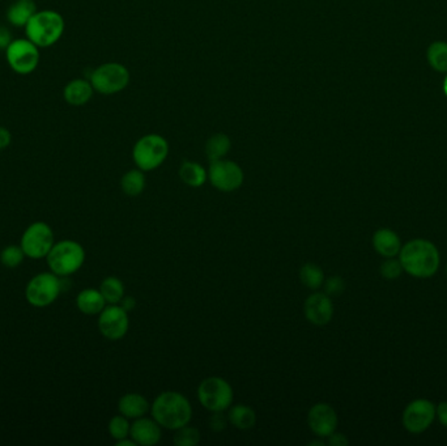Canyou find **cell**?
I'll return each mask as SVG.
<instances>
[{
    "label": "cell",
    "instance_id": "cell-43",
    "mask_svg": "<svg viewBox=\"0 0 447 446\" xmlns=\"http://www.w3.org/2000/svg\"><path fill=\"white\" fill-rule=\"evenodd\" d=\"M446 273H447V267H446Z\"/></svg>",
    "mask_w": 447,
    "mask_h": 446
},
{
    "label": "cell",
    "instance_id": "cell-23",
    "mask_svg": "<svg viewBox=\"0 0 447 446\" xmlns=\"http://www.w3.org/2000/svg\"><path fill=\"white\" fill-rule=\"evenodd\" d=\"M180 178L190 187H200L208 180V172L194 161H183L180 168Z\"/></svg>",
    "mask_w": 447,
    "mask_h": 446
},
{
    "label": "cell",
    "instance_id": "cell-27",
    "mask_svg": "<svg viewBox=\"0 0 447 446\" xmlns=\"http://www.w3.org/2000/svg\"><path fill=\"white\" fill-rule=\"evenodd\" d=\"M324 279L322 268L315 263H307L299 270V281L309 290H319L323 287Z\"/></svg>",
    "mask_w": 447,
    "mask_h": 446
},
{
    "label": "cell",
    "instance_id": "cell-21",
    "mask_svg": "<svg viewBox=\"0 0 447 446\" xmlns=\"http://www.w3.org/2000/svg\"><path fill=\"white\" fill-rule=\"evenodd\" d=\"M76 305L82 313L87 315H96L105 309L106 301L99 290L87 288L77 295Z\"/></svg>",
    "mask_w": 447,
    "mask_h": 446
},
{
    "label": "cell",
    "instance_id": "cell-42",
    "mask_svg": "<svg viewBox=\"0 0 447 446\" xmlns=\"http://www.w3.org/2000/svg\"><path fill=\"white\" fill-rule=\"evenodd\" d=\"M443 91H445V94L447 96V76L446 79H445V82H443Z\"/></svg>",
    "mask_w": 447,
    "mask_h": 446
},
{
    "label": "cell",
    "instance_id": "cell-3",
    "mask_svg": "<svg viewBox=\"0 0 447 446\" xmlns=\"http://www.w3.org/2000/svg\"><path fill=\"white\" fill-rule=\"evenodd\" d=\"M66 23L63 16L53 9L37 11L29 23L25 25L26 38L35 43L40 49H46L62 38Z\"/></svg>",
    "mask_w": 447,
    "mask_h": 446
},
{
    "label": "cell",
    "instance_id": "cell-17",
    "mask_svg": "<svg viewBox=\"0 0 447 446\" xmlns=\"http://www.w3.org/2000/svg\"><path fill=\"white\" fill-rule=\"evenodd\" d=\"M93 87L89 80L74 79L66 84L63 89V99L71 107H84L93 97Z\"/></svg>",
    "mask_w": 447,
    "mask_h": 446
},
{
    "label": "cell",
    "instance_id": "cell-15",
    "mask_svg": "<svg viewBox=\"0 0 447 446\" xmlns=\"http://www.w3.org/2000/svg\"><path fill=\"white\" fill-rule=\"evenodd\" d=\"M304 314L307 322L314 326H324L331 322L333 317V304L329 295L324 292H314L305 300Z\"/></svg>",
    "mask_w": 447,
    "mask_h": 446
},
{
    "label": "cell",
    "instance_id": "cell-16",
    "mask_svg": "<svg viewBox=\"0 0 447 446\" xmlns=\"http://www.w3.org/2000/svg\"><path fill=\"white\" fill-rule=\"evenodd\" d=\"M130 436L136 442V445H156L162 436L161 425L155 419L143 416L139 419H135V422L131 424Z\"/></svg>",
    "mask_w": 447,
    "mask_h": 446
},
{
    "label": "cell",
    "instance_id": "cell-40",
    "mask_svg": "<svg viewBox=\"0 0 447 446\" xmlns=\"http://www.w3.org/2000/svg\"><path fill=\"white\" fill-rule=\"evenodd\" d=\"M116 446H136V442L133 441V438L130 440L128 437L122 438V440H118L116 442Z\"/></svg>",
    "mask_w": 447,
    "mask_h": 446
},
{
    "label": "cell",
    "instance_id": "cell-10",
    "mask_svg": "<svg viewBox=\"0 0 447 446\" xmlns=\"http://www.w3.org/2000/svg\"><path fill=\"white\" fill-rule=\"evenodd\" d=\"M20 246L24 250L25 256L32 259L46 258L54 246V232L49 224L43 222L31 224L23 233Z\"/></svg>",
    "mask_w": 447,
    "mask_h": 446
},
{
    "label": "cell",
    "instance_id": "cell-14",
    "mask_svg": "<svg viewBox=\"0 0 447 446\" xmlns=\"http://www.w3.org/2000/svg\"><path fill=\"white\" fill-rule=\"evenodd\" d=\"M338 413L329 403H316L307 413V425L318 437H329L338 428Z\"/></svg>",
    "mask_w": 447,
    "mask_h": 446
},
{
    "label": "cell",
    "instance_id": "cell-25",
    "mask_svg": "<svg viewBox=\"0 0 447 446\" xmlns=\"http://www.w3.org/2000/svg\"><path fill=\"white\" fill-rule=\"evenodd\" d=\"M121 187L127 197H139L145 189V177L140 169H133L124 173L121 180Z\"/></svg>",
    "mask_w": 447,
    "mask_h": 446
},
{
    "label": "cell",
    "instance_id": "cell-6",
    "mask_svg": "<svg viewBox=\"0 0 447 446\" xmlns=\"http://www.w3.org/2000/svg\"><path fill=\"white\" fill-rule=\"evenodd\" d=\"M233 388L221 377H208L202 381L198 388L200 405L211 413H224L233 403Z\"/></svg>",
    "mask_w": 447,
    "mask_h": 446
},
{
    "label": "cell",
    "instance_id": "cell-9",
    "mask_svg": "<svg viewBox=\"0 0 447 446\" xmlns=\"http://www.w3.org/2000/svg\"><path fill=\"white\" fill-rule=\"evenodd\" d=\"M62 292V283L54 273H41L33 276L25 288V298L35 308L49 306Z\"/></svg>",
    "mask_w": 447,
    "mask_h": 446
},
{
    "label": "cell",
    "instance_id": "cell-22",
    "mask_svg": "<svg viewBox=\"0 0 447 446\" xmlns=\"http://www.w3.org/2000/svg\"><path fill=\"white\" fill-rule=\"evenodd\" d=\"M228 420L237 430H248L254 428L257 423V413L246 405H236L231 407Z\"/></svg>",
    "mask_w": 447,
    "mask_h": 446
},
{
    "label": "cell",
    "instance_id": "cell-7",
    "mask_svg": "<svg viewBox=\"0 0 447 446\" xmlns=\"http://www.w3.org/2000/svg\"><path fill=\"white\" fill-rule=\"evenodd\" d=\"M93 89L101 94H116L130 83V72L121 63H105L97 67L89 77Z\"/></svg>",
    "mask_w": 447,
    "mask_h": 446
},
{
    "label": "cell",
    "instance_id": "cell-1",
    "mask_svg": "<svg viewBox=\"0 0 447 446\" xmlns=\"http://www.w3.org/2000/svg\"><path fill=\"white\" fill-rule=\"evenodd\" d=\"M399 261L403 271L420 279L433 276L438 271L441 263L438 249L433 242L424 239L409 241L402 246Z\"/></svg>",
    "mask_w": 447,
    "mask_h": 446
},
{
    "label": "cell",
    "instance_id": "cell-28",
    "mask_svg": "<svg viewBox=\"0 0 447 446\" xmlns=\"http://www.w3.org/2000/svg\"><path fill=\"white\" fill-rule=\"evenodd\" d=\"M428 60L438 72H447V43L434 42L428 49Z\"/></svg>",
    "mask_w": 447,
    "mask_h": 446
},
{
    "label": "cell",
    "instance_id": "cell-18",
    "mask_svg": "<svg viewBox=\"0 0 447 446\" xmlns=\"http://www.w3.org/2000/svg\"><path fill=\"white\" fill-rule=\"evenodd\" d=\"M372 248L385 258H395L400 253L402 242L397 232L381 228L372 236Z\"/></svg>",
    "mask_w": 447,
    "mask_h": 446
},
{
    "label": "cell",
    "instance_id": "cell-8",
    "mask_svg": "<svg viewBox=\"0 0 447 446\" xmlns=\"http://www.w3.org/2000/svg\"><path fill=\"white\" fill-rule=\"evenodd\" d=\"M6 59L13 72L29 75L37 70L41 60L40 48L29 38H18L11 42L6 49Z\"/></svg>",
    "mask_w": 447,
    "mask_h": 446
},
{
    "label": "cell",
    "instance_id": "cell-20",
    "mask_svg": "<svg viewBox=\"0 0 447 446\" xmlns=\"http://www.w3.org/2000/svg\"><path fill=\"white\" fill-rule=\"evenodd\" d=\"M118 410L128 419H139L148 413L150 405L141 394L130 393L119 399Z\"/></svg>",
    "mask_w": 447,
    "mask_h": 446
},
{
    "label": "cell",
    "instance_id": "cell-24",
    "mask_svg": "<svg viewBox=\"0 0 447 446\" xmlns=\"http://www.w3.org/2000/svg\"><path fill=\"white\" fill-rule=\"evenodd\" d=\"M232 148V141L225 134H216L206 143V155L209 161L221 160L229 153Z\"/></svg>",
    "mask_w": 447,
    "mask_h": 446
},
{
    "label": "cell",
    "instance_id": "cell-30",
    "mask_svg": "<svg viewBox=\"0 0 447 446\" xmlns=\"http://www.w3.org/2000/svg\"><path fill=\"white\" fill-rule=\"evenodd\" d=\"M173 442L177 446H197L200 442V432L187 424L175 430Z\"/></svg>",
    "mask_w": 447,
    "mask_h": 446
},
{
    "label": "cell",
    "instance_id": "cell-36",
    "mask_svg": "<svg viewBox=\"0 0 447 446\" xmlns=\"http://www.w3.org/2000/svg\"><path fill=\"white\" fill-rule=\"evenodd\" d=\"M329 440H327V444L331 446H346L349 444V441H348V438L346 437V435H343V433H336V430L329 436Z\"/></svg>",
    "mask_w": 447,
    "mask_h": 446
},
{
    "label": "cell",
    "instance_id": "cell-31",
    "mask_svg": "<svg viewBox=\"0 0 447 446\" xmlns=\"http://www.w3.org/2000/svg\"><path fill=\"white\" fill-rule=\"evenodd\" d=\"M130 430H131V424L128 422V418H126L122 413L111 418V420L109 422V433L116 441L128 437Z\"/></svg>",
    "mask_w": 447,
    "mask_h": 446
},
{
    "label": "cell",
    "instance_id": "cell-44",
    "mask_svg": "<svg viewBox=\"0 0 447 446\" xmlns=\"http://www.w3.org/2000/svg\"><path fill=\"white\" fill-rule=\"evenodd\" d=\"M0 1H1V0H0Z\"/></svg>",
    "mask_w": 447,
    "mask_h": 446
},
{
    "label": "cell",
    "instance_id": "cell-2",
    "mask_svg": "<svg viewBox=\"0 0 447 446\" xmlns=\"http://www.w3.org/2000/svg\"><path fill=\"white\" fill-rule=\"evenodd\" d=\"M152 416L161 428L177 430L187 425L192 419L189 399L178 391H164L150 406Z\"/></svg>",
    "mask_w": 447,
    "mask_h": 446
},
{
    "label": "cell",
    "instance_id": "cell-38",
    "mask_svg": "<svg viewBox=\"0 0 447 446\" xmlns=\"http://www.w3.org/2000/svg\"><path fill=\"white\" fill-rule=\"evenodd\" d=\"M436 416L438 418L439 423L447 428V402H441L436 407Z\"/></svg>",
    "mask_w": 447,
    "mask_h": 446
},
{
    "label": "cell",
    "instance_id": "cell-33",
    "mask_svg": "<svg viewBox=\"0 0 447 446\" xmlns=\"http://www.w3.org/2000/svg\"><path fill=\"white\" fill-rule=\"evenodd\" d=\"M323 288L326 295H329L330 298H336L346 290V283L341 276L335 275V276H330L329 279H324Z\"/></svg>",
    "mask_w": 447,
    "mask_h": 446
},
{
    "label": "cell",
    "instance_id": "cell-19",
    "mask_svg": "<svg viewBox=\"0 0 447 446\" xmlns=\"http://www.w3.org/2000/svg\"><path fill=\"white\" fill-rule=\"evenodd\" d=\"M37 11L34 0H15L7 9L6 18L9 24L16 28H25Z\"/></svg>",
    "mask_w": 447,
    "mask_h": 446
},
{
    "label": "cell",
    "instance_id": "cell-34",
    "mask_svg": "<svg viewBox=\"0 0 447 446\" xmlns=\"http://www.w3.org/2000/svg\"><path fill=\"white\" fill-rule=\"evenodd\" d=\"M214 415L209 419V427L214 432H221L226 428L228 424V418L224 416L223 413H212Z\"/></svg>",
    "mask_w": 447,
    "mask_h": 446
},
{
    "label": "cell",
    "instance_id": "cell-12",
    "mask_svg": "<svg viewBox=\"0 0 447 446\" xmlns=\"http://www.w3.org/2000/svg\"><path fill=\"white\" fill-rule=\"evenodd\" d=\"M436 419V406L428 399H414L403 413V425L408 432L419 435L431 427Z\"/></svg>",
    "mask_w": 447,
    "mask_h": 446
},
{
    "label": "cell",
    "instance_id": "cell-32",
    "mask_svg": "<svg viewBox=\"0 0 447 446\" xmlns=\"http://www.w3.org/2000/svg\"><path fill=\"white\" fill-rule=\"evenodd\" d=\"M403 273V267L399 259L389 258L381 265V275L386 281H395Z\"/></svg>",
    "mask_w": 447,
    "mask_h": 446
},
{
    "label": "cell",
    "instance_id": "cell-41",
    "mask_svg": "<svg viewBox=\"0 0 447 446\" xmlns=\"http://www.w3.org/2000/svg\"><path fill=\"white\" fill-rule=\"evenodd\" d=\"M310 445L311 446H323L324 445V442H322V441H318V440H315V441H311V442H310Z\"/></svg>",
    "mask_w": 447,
    "mask_h": 446
},
{
    "label": "cell",
    "instance_id": "cell-13",
    "mask_svg": "<svg viewBox=\"0 0 447 446\" xmlns=\"http://www.w3.org/2000/svg\"><path fill=\"white\" fill-rule=\"evenodd\" d=\"M130 327L128 313L119 305L105 306L99 313V332L109 340H119L127 334Z\"/></svg>",
    "mask_w": 447,
    "mask_h": 446
},
{
    "label": "cell",
    "instance_id": "cell-5",
    "mask_svg": "<svg viewBox=\"0 0 447 446\" xmlns=\"http://www.w3.org/2000/svg\"><path fill=\"white\" fill-rule=\"evenodd\" d=\"M169 144L161 135L149 134L133 146V157L136 166L143 172L158 169L167 157Z\"/></svg>",
    "mask_w": 447,
    "mask_h": 446
},
{
    "label": "cell",
    "instance_id": "cell-37",
    "mask_svg": "<svg viewBox=\"0 0 447 446\" xmlns=\"http://www.w3.org/2000/svg\"><path fill=\"white\" fill-rule=\"evenodd\" d=\"M12 141V134L7 127L0 126V151L9 148V144Z\"/></svg>",
    "mask_w": 447,
    "mask_h": 446
},
{
    "label": "cell",
    "instance_id": "cell-11",
    "mask_svg": "<svg viewBox=\"0 0 447 446\" xmlns=\"http://www.w3.org/2000/svg\"><path fill=\"white\" fill-rule=\"evenodd\" d=\"M208 180L217 190L232 192L238 190L242 186L245 174L238 164L231 160L221 158L211 161L208 169Z\"/></svg>",
    "mask_w": 447,
    "mask_h": 446
},
{
    "label": "cell",
    "instance_id": "cell-35",
    "mask_svg": "<svg viewBox=\"0 0 447 446\" xmlns=\"http://www.w3.org/2000/svg\"><path fill=\"white\" fill-rule=\"evenodd\" d=\"M13 41L12 38V34L7 26L4 25H0V50H4L9 48L11 45V42Z\"/></svg>",
    "mask_w": 447,
    "mask_h": 446
},
{
    "label": "cell",
    "instance_id": "cell-29",
    "mask_svg": "<svg viewBox=\"0 0 447 446\" xmlns=\"http://www.w3.org/2000/svg\"><path fill=\"white\" fill-rule=\"evenodd\" d=\"M25 253L21 246L9 245L1 250L0 253V262L7 268H16L24 261Z\"/></svg>",
    "mask_w": 447,
    "mask_h": 446
},
{
    "label": "cell",
    "instance_id": "cell-39",
    "mask_svg": "<svg viewBox=\"0 0 447 446\" xmlns=\"http://www.w3.org/2000/svg\"><path fill=\"white\" fill-rule=\"evenodd\" d=\"M118 305L121 306L127 313H130L136 308V300L133 296H124Z\"/></svg>",
    "mask_w": 447,
    "mask_h": 446
},
{
    "label": "cell",
    "instance_id": "cell-4",
    "mask_svg": "<svg viewBox=\"0 0 447 446\" xmlns=\"http://www.w3.org/2000/svg\"><path fill=\"white\" fill-rule=\"evenodd\" d=\"M46 261L51 273L58 276H68L82 268L85 262V250L76 241H60L54 244Z\"/></svg>",
    "mask_w": 447,
    "mask_h": 446
},
{
    "label": "cell",
    "instance_id": "cell-26",
    "mask_svg": "<svg viewBox=\"0 0 447 446\" xmlns=\"http://www.w3.org/2000/svg\"><path fill=\"white\" fill-rule=\"evenodd\" d=\"M99 292L102 293L106 304L118 305L121 303V300L124 298L123 283L116 276H108L101 283Z\"/></svg>",
    "mask_w": 447,
    "mask_h": 446
}]
</instances>
